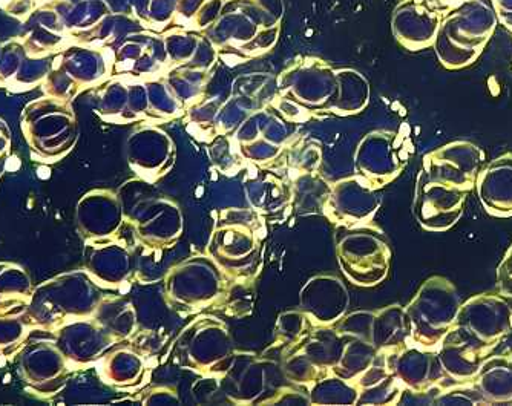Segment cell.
<instances>
[{
    "instance_id": "cell-1",
    "label": "cell",
    "mask_w": 512,
    "mask_h": 406,
    "mask_svg": "<svg viewBox=\"0 0 512 406\" xmlns=\"http://www.w3.org/2000/svg\"><path fill=\"white\" fill-rule=\"evenodd\" d=\"M497 23L491 0H460L442 16L434 39L440 62L448 68L473 63L490 42Z\"/></svg>"
},
{
    "instance_id": "cell-2",
    "label": "cell",
    "mask_w": 512,
    "mask_h": 406,
    "mask_svg": "<svg viewBox=\"0 0 512 406\" xmlns=\"http://www.w3.org/2000/svg\"><path fill=\"white\" fill-rule=\"evenodd\" d=\"M444 14L431 8L425 0H408L396 16V33L402 43L421 50L433 45Z\"/></svg>"
},
{
    "instance_id": "cell-3",
    "label": "cell",
    "mask_w": 512,
    "mask_h": 406,
    "mask_svg": "<svg viewBox=\"0 0 512 406\" xmlns=\"http://www.w3.org/2000/svg\"><path fill=\"white\" fill-rule=\"evenodd\" d=\"M497 20L512 33V0H491Z\"/></svg>"
},
{
    "instance_id": "cell-4",
    "label": "cell",
    "mask_w": 512,
    "mask_h": 406,
    "mask_svg": "<svg viewBox=\"0 0 512 406\" xmlns=\"http://www.w3.org/2000/svg\"><path fill=\"white\" fill-rule=\"evenodd\" d=\"M431 8L439 11V13L445 14L450 11L454 5L459 4L460 0H425Z\"/></svg>"
},
{
    "instance_id": "cell-5",
    "label": "cell",
    "mask_w": 512,
    "mask_h": 406,
    "mask_svg": "<svg viewBox=\"0 0 512 406\" xmlns=\"http://www.w3.org/2000/svg\"><path fill=\"white\" fill-rule=\"evenodd\" d=\"M20 167V161L17 160V158H11V160H8L7 163V169L8 171L14 172L17 171Z\"/></svg>"
},
{
    "instance_id": "cell-6",
    "label": "cell",
    "mask_w": 512,
    "mask_h": 406,
    "mask_svg": "<svg viewBox=\"0 0 512 406\" xmlns=\"http://www.w3.org/2000/svg\"><path fill=\"white\" fill-rule=\"evenodd\" d=\"M39 177L43 178V180H45V178L50 177V171H48V169H46V167H40Z\"/></svg>"
},
{
    "instance_id": "cell-7",
    "label": "cell",
    "mask_w": 512,
    "mask_h": 406,
    "mask_svg": "<svg viewBox=\"0 0 512 406\" xmlns=\"http://www.w3.org/2000/svg\"><path fill=\"white\" fill-rule=\"evenodd\" d=\"M128 290H129L128 284H125V285H123V287H120V292H122V293H126V292H128Z\"/></svg>"
},
{
    "instance_id": "cell-8",
    "label": "cell",
    "mask_w": 512,
    "mask_h": 406,
    "mask_svg": "<svg viewBox=\"0 0 512 406\" xmlns=\"http://www.w3.org/2000/svg\"><path fill=\"white\" fill-rule=\"evenodd\" d=\"M4 365H5V357L0 356V367H4Z\"/></svg>"
}]
</instances>
